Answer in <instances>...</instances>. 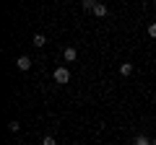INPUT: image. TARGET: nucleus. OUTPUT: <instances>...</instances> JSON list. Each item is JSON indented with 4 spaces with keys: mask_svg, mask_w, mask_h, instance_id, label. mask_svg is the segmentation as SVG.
I'll list each match as a JSON object with an SVG mask.
<instances>
[{
    "mask_svg": "<svg viewBox=\"0 0 156 145\" xmlns=\"http://www.w3.org/2000/svg\"><path fill=\"white\" fill-rule=\"evenodd\" d=\"M52 78H55V83L65 86L68 80H70V70H68V67H55V72H52Z\"/></svg>",
    "mask_w": 156,
    "mask_h": 145,
    "instance_id": "nucleus-1",
    "label": "nucleus"
},
{
    "mask_svg": "<svg viewBox=\"0 0 156 145\" xmlns=\"http://www.w3.org/2000/svg\"><path fill=\"white\" fill-rule=\"evenodd\" d=\"M16 67H18V70H29V67H31V57L21 55V57L16 60Z\"/></svg>",
    "mask_w": 156,
    "mask_h": 145,
    "instance_id": "nucleus-2",
    "label": "nucleus"
},
{
    "mask_svg": "<svg viewBox=\"0 0 156 145\" xmlns=\"http://www.w3.org/2000/svg\"><path fill=\"white\" fill-rule=\"evenodd\" d=\"M62 57H65V62H76L78 60V52L73 49V47H68V49L62 52Z\"/></svg>",
    "mask_w": 156,
    "mask_h": 145,
    "instance_id": "nucleus-3",
    "label": "nucleus"
},
{
    "mask_svg": "<svg viewBox=\"0 0 156 145\" xmlns=\"http://www.w3.org/2000/svg\"><path fill=\"white\" fill-rule=\"evenodd\" d=\"M94 16H96V18H104V16H107V5H104V3H96Z\"/></svg>",
    "mask_w": 156,
    "mask_h": 145,
    "instance_id": "nucleus-4",
    "label": "nucleus"
},
{
    "mask_svg": "<svg viewBox=\"0 0 156 145\" xmlns=\"http://www.w3.org/2000/svg\"><path fill=\"white\" fill-rule=\"evenodd\" d=\"M130 72H133V65H130V62H122V65H120V75H122V78H128Z\"/></svg>",
    "mask_w": 156,
    "mask_h": 145,
    "instance_id": "nucleus-5",
    "label": "nucleus"
},
{
    "mask_svg": "<svg viewBox=\"0 0 156 145\" xmlns=\"http://www.w3.org/2000/svg\"><path fill=\"white\" fill-rule=\"evenodd\" d=\"M34 44H37V47H44L47 44V36H44V34H34Z\"/></svg>",
    "mask_w": 156,
    "mask_h": 145,
    "instance_id": "nucleus-6",
    "label": "nucleus"
},
{
    "mask_svg": "<svg viewBox=\"0 0 156 145\" xmlns=\"http://www.w3.org/2000/svg\"><path fill=\"white\" fill-rule=\"evenodd\" d=\"M133 145H151V140L146 137V135H138V137L133 140Z\"/></svg>",
    "mask_w": 156,
    "mask_h": 145,
    "instance_id": "nucleus-7",
    "label": "nucleus"
},
{
    "mask_svg": "<svg viewBox=\"0 0 156 145\" xmlns=\"http://www.w3.org/2000/svg\"><path fill=\"white\" fill-rule=\"evenodd\" d=\"M94 8H96V0H83V11H91V13H94Z\"/></svg>",
    "mask_w": 156,
    "mask_h": 145,
    "instance_id": "nucleus-8",
    "label": "nucleus"
},
{
    "mask_svg": "<svg viewBox=\"0 0 156 145\" xmlns=\"http://www.w3.org/2000/svg\"><path fill=\"white\" fill-rule=\"evenodd\" d=\"M8 130H11V132H18V130H21V124L13 119V122H8Z\"/></svg>",
    "mask_w": 156,
    "mask_h": 145,
    "instance_id": "nucleus-9",
    "label": "nucleus"
},
{
    "mask_svg": "<svg viewBox=\"0 0 156 145\" xmlns=\"http://www.w3.org/2000/svg\"><path fill=\"white\" fill-rule=\"evenodd\" d=\"M42 145H57V140H55V137H52V135H47V137H44V140H42Z\"/></svg>",
    "mask_w": 156,
    "mask_h": 145,
    "instance_id": "nucleus-10",
    "label": "nucleus"
},
{
    "mask_svg": "<svg viewBox=\"0 0 156 145\" xmlns=\"http://www.w3.org/2000/svg\"><path fill=\"white\" fill-rule=\"evenodd\" d=\"M148 36H154V39H156V23H151V26H148Z\"/></svg>",
    "mask_w": 156,
    "mask_h": 145,
    "instance_id": "nucleus-11",
    "label": "nucleus"
},
{
    "mask_svg": "<svg viewBox=\"0 0 156 145\" xmlns=\"http://www.w3.org/2000/svg\"><path fill=\"white\" fill-rule=\"evenodd\" d=\"M151 145H156V140H151Z\"/></svg>",
    "mask_w": 156,
    "mask_h": 145,
    "instance_id": "nucleus-12",
    "label": "nucleus"
},
{
    "mask_svg": "<svg viewBox=\"0 0 156 145\" xmlns=\"http://www.w3.org/2000/svg\"><path fill=\"white\" fill-rule=\"evenodd\" d=\"M154 8H156V0H154Z\"/></svg>",
    "mask_w": 156,
    "mask_h": 145,
    "instance_id": "nucleus-13",
    "label": "nucleus"
}]
</instances>
